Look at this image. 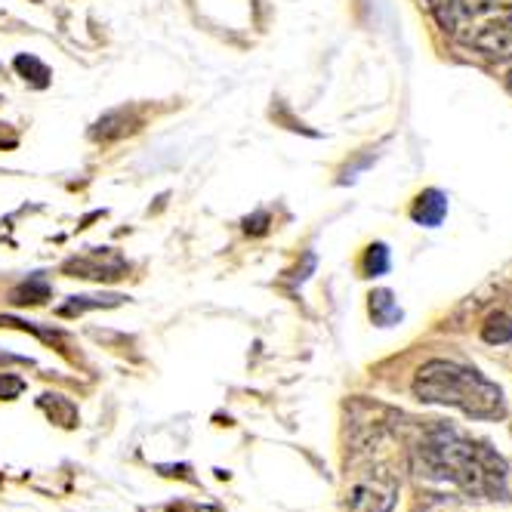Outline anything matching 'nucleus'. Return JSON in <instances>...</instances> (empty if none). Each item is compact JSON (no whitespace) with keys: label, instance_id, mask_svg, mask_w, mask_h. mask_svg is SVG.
<instances>
[{"label":"nucleus","instance_id":"1","mask_svg":"<svg viewBox=\"0 0 512 512\" xmlns=\"http://www.w3.org/2000/svg\"><path fill=\"white\" fill-rule=\"evenodd\" d=\"M411 472L420 485L460 500H506L509 466L482 438L454 426L429 423L411 448Z\"/></svg>","mask_w":512,"mask_h":512},{"label":"nucleus","instance_id":"2","mask_svg":"<svg viewBox=\"0 0 512 512\" xmlns=\"http://www.w3.org/2000/svg\"><path fill=\"white\" fill-rule=\"evenodd\" d=\"M414 395L426 405L457 408L475 420H503L506 398L497 383H491L482 371L460 361L435 358L426 361L414 377Z\"/></svg>","mask_w":512,"mask_h":512},{"label":"nucleus","instance_id":"3","mask_svg":"<svg viewBox=\"0 0 512 512\" xmlns=\"http://www.w3.org/2000/svg\"><path fill=\"white\" fill-rule=\"evenodd\" d=\"M432 13L454 41L488 62L512 59V4L503 0H435Z\"/></svg>","mask_w":512,"mask_h":512},{"label":"nucleus","instance_id":"4","mask_svg":"<svg viewBox=\"0 0 512 512\" xmlns=\"http://www.w3.org/2000/svg\"><path fill=\"white\" fill-rule=\"evenodd\" d=\"M398 497V475L380 460H368L349 482V512H392Z\"/></svg>","mask_w":512,"mask_h":512},{"label":"nucleus","instance_id":"5","mask_svg":"<svg viewBox=\"0 0 512 512\" xmlns=\"http://www.w3.org/2000/svg\"><path fill=\"white\" fill-rule=\"evenodd\" d=\"M65 272L75 278H87V281H118L127 275V260L115 250H90L84 256H75V260L65 263Z\"/></svg>","mask_w":512,"mask_h":512},{"label":"nucleus","instance_id":"6","mask_svg":"<svg viewBox=\"0 0 512 512\" xmlns=\"http://www.w3.org/2000/svg\"><path fill=\"white\" fill-rule=\"evenodd\" d=\"M445 210H448L445 195H442V192H435V189H429V192H423V195L417 198V204H414V219H417V223H423V226H438V223L445 219Z\"/></svg>","mask_w":512,"mask_h":512},{"label":"nucleus","instance_id":"7","mask_svg":"<svg viewBox=\"0 0 512 512\" xmlns=\"http://www.w3.org/2000/svg\"><path fill=\"white\" fill-rule=\"evenodd\" d=\"M130 112L127 108H115V112H105L99 121H96V127H93V139H102V142H112V139H118V136H124L127 130H130Z\"/></svg>","mask_w":512,"mask_h":512},{"label":"nucleus","instance_id":"8","mask_svg":"<svg viewBox=\"0 0 512 512\" xmlns=\"http://www.w3.org/2000/svg\"><path fill=\"white\" fill-rule=\"evenodd\" d=\"M44 300H50V284L44 281V278H28L25 284H19L16 290H13V303H19V306H25V303H31V306H38V303H44Z\"/></svg>","mask_w":512,"mask_h":512},{"label":"nucleus","instance_id":"9","mask_svg":"<svg viewBox=\"0 0 512 512\" xmlns=\"http://www.w3.org/2000/svg\"><path fill=\"white\" fill-rule=\"evenodd\" d=\"M16 71L25 78V81H31L34 87H47L50 84V68L41 62V59H34V56H16Z\"/></svg>","mask_w":512,"mask_h":512},{"label":"nucleus","instance_id":"10","mask_svg":"<svg viewBox=\"0 0 512 512\" xmlns=\"http://www.w3.org/2000/svg\"><path fill=\"white\" fill-rule=\"evenodd\" d=\"M124 297H71V303H65L59 309V315H81L87 309H108V306H118Z\"/></svg>","mask_w":512,"mask_h":512},{"label":"nucleus","instance_id":"11","mask_svg":"<svg viewBox=\"0 0 512 512\" xmlns=\"http://www.w3.org/2000/svg\"><path fill=\"white\" fill-rule=\"evenodd\" d=\"M386 269H389V250H386V244H371L368 253H364V272L374 278V275H383Z\"/></svg>","mask_w":512,"mask_h":512},{"label":"nucleus","instance_id":"12","mask_svg":"<svg viewBox=\"0 0 512 512\" xmlns=\"http://www.w3.org/2000/svg\"><path fill=\"white\" fill-rule=\"evenodd\" d=\"M371 315H374L380 324H386L389 318H395V315H401V312L395 309V303H392V297L386 294V290H380V294L371 297Z\"/></svg>","mask_w":512,"mask_h":512},{"label":"nucleus","instance_id":"13","mask_svg":"<svg viewBox=\"0 0 512 512\" xmlns=\"http://www.w3.org/2000/svg\"><path fill=\"white\" fill-rule=\"evenodd\" d=\"M266 223H269V213H256L253 219L250 216L244 219V229L253 232V235H260V232H266Z\"/></svg>","mask_w":512,"mask_h":512},{"label":"nucleus","instance_id":"14","mask_svg":"<svg viewBox=\"0 0 512 512\" xmlns=\"http://www.w3.org/2000/svg\"><path fill=\"white\" fill-rule=\"evenodd\" d=\"M22 392V380H0V395L4 398H13Z\"/></svg>","mask_w":512,"mask_h":512},{"label":"nucleus","instance_id":"15","mask_svg":"<svg viewBox=\"0 0 512 512\" xmlns=\"http://www.w3.org/2000/svg\"><path fill=\"white\" fill-rule=\"evenodd\" d=\"M0 127H4V124H0ZM0 145H4V130H0Z\"/></svg>","mask_w":512,"mask_h":512},{"label":"nucleus","instance_id":"16","mask_svg":"<svg viewBox=\"0 0 512 512\" xmlns=\"http://www.w3.org/2000/svg\"><path fill=\"white\" fill-rule=\"evenodd\" d=\"M509 87H512V75H509Z\"/></svg>","mask_w":512,"mask_h":512},{"label":"nucleus","instance_id":"17","mask_svg":"<svg viewBox=\"0 0 512 512\" xmlns=\"http://www.w3.org/2000/svg\"><path fill=\"white\" fill-rule=\"evenodd\" d=\"M432 4H435V0H429V7H432Z\"/></svg>","mask_w":512,"mask_h":512}]
</instances>
